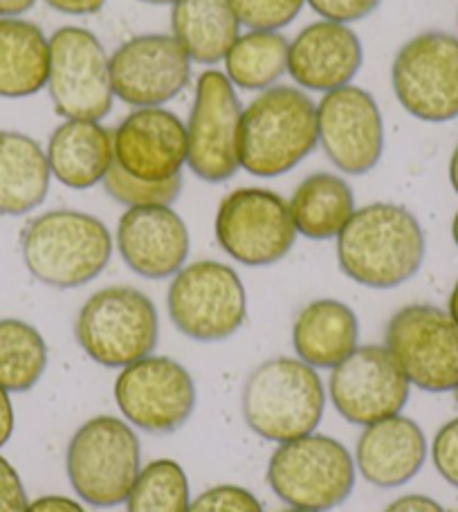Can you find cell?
<instances>
[{
	"instance_id": "6da1fadb",
	"label": "cell",
	"mask_w": 458,
	"mask_h": 512,
	"mask_svg": "<svg viewBox=\"0 0 458 512\" xmlns=\"http://www.w3.org/2000/svg\"><path fill=\"white\" fill-rule=\"evenodd\" d=\"M427 252L425 232L407 207L373 203L355 209L337 236V261L364 288L391 290L414 279Z\"/></svg>"
},
{
	"instance_id": "7a4b0ae2",
	"label": "cell",
	"mask_w": 458,
	"mask_h": 512,
	"mask_svg": "<svg viewBox=\"0 0 458 512\" xmlns=\"http://www.w3.org/2000/svg\"><path fill=\"white\" fill-rule=\"evenodd\" d=\"M27 272L43 286L81 288L106 270L113 236L97 216L77 209H52L32 218L21 234Z\"/></svg>"
},
{
	"instance_id": "3957f363",
	"label": "cell",
	"mask_w": 458,
	"mask_h": 512,
	"mask_svg": "<svg viewBox=\"0 0 458 512\" xmlns=\"http://www.w3.org/2000/svg\"><path fill=\"white\" fill-rule=\"evenodd\" d=\"M317 142V104L304 90L272 86L243 108L238 160L256 178L292 171L315 151Z\"/></svg>"
},
{
	"instance_id": "277c9868",
	"label": "cell",
	"mask_w": 458,
	"mask_h": 512,
	"mask_svg": "<svg viewBox=\"0 0 458 512\" xmlns=\"http://www.w3.org/2000/svg\"><path fill=\"white\" fill-rule=\"evenodd\" d=\"M324 407L322 378L299 358L265 360L247 376L241 396L247 427L277 445L313 434Z\"/></svg>"
},
{
	"instance_id": "5b68a950",
	"label": "cell",
	"mask_w": 458,
	"mask_h": 512,
	"mask_svg": "<svg viewBox=\"0 0 458 512\" xmlns=\"http://www.w3.org/2000/svg\"><path fill=\"white\" fill-rule=\"evenodd\" d=\"M75 340L93 362L124 369L153 355L160 342L158 308L137 288H102L81 306Z\"/></svg>"
},
{
	"instance_id": "8992f818",
	"label": "cell",
	"mask_w": 458,
	"mask_h": 512,
	"mask_svg": "<svg viewBox=\"0 0 458 512\" xmlns=\"http://www.w3.org/2000/svg\"><path fill=\"white\" fill-rule=\"evenodd\" d=\"M142 470V447L135 429L115 416L86 420L70 438L66 472L72 490L95 508L126 504Z\"/></svg>"
},
{
	"instance_id": "52a82bcc",
	"label": "cell",
	"mask_w": 458,
	"mask_h": 512,
	"mask_svg": "<svg viewBox=\"0 0 458 512\" xmlns=\"http://www.w3.org/2000/svg\"><path fill=\"white\" fill-rule=\"evenodd\" d=\"M268 483L290 508L328 512L351 497L355 459L337 438L313 432L272 452Z\"/></svg>"
},
{
	"instance_id": "ba28073f",
	"label": "cell",
	"mask_w": 458,
	"mask_h": 512,
	"mask_svg": "<svg viewBox=\"0 0 458 512\" xmlns=\"http://www.w3.org/2000/svg\"><path fill=\"white\" fill-rule=\"evenodd\" d=\"M167 308L173 326L194 342H223L241 331L247 295L234 268L221 261H196L171 279Z\"/></svg>"
},
{
	"instance_id": "9c48e42d",
	"label": "cell",
	"mask_w": 458,
	"mask_h": 512,
	"mask_svg": "<svg viewBox=\"0 0 458 512\" xmlns=\"http://www.w3.org/2000/svg\"><path fill=\"white\" fill-rule=\"evenodd\" d=\"M216 241L247 268H268L283 261L297 241L288 200L277 191L241 187L227 194L216 212Z\"/></svg>"
},
{
	"instance_id": "30bf717a",
	"label": "cell",
	"mask_w": 458,
	"mask_h": 512,
	"mask_svg": "<svg viewBox=\"0 0 458 512\" xmlns=\"http://www.w3.org/2000/svg\"><path fill=\"white\" fill-rule=\"evenodd\" d=\"M384 346L411 387L445 393L458 387V324L432 304H411L389 319Z\"/></svg>"
},
{
	"instance_id": "8fae6325",
	"label": "cell",
	"mask_w": 458,
	"mask_h": 512,
	"mask_svg": "<svg viewBox=\"0 0 458 512\" xmlns=\"http://www.w3.org/2000/svg\"><path fill=\"white\" fill-rule=\"evenodd\" d=\"M63 120L99 122L113 108L108 54L84 27L66 25L50 36V70L45 84Z\"/></svg>"
},
{
	"instance_id": "7c38bea8",
	"label": "cell",
	"mask_w": 458,
	"mask_h": 512,
	"mask_svg": "<svg viewBox=\"0 0 458 512\" xmlns=\"http://www.w3.org/2000/svg\"><path fill=\"white\" fill-rule=\"evenodd\" d=\"M391 86L400 106L420 122L445 124L458 117V39L423 32L398 50Z\"/></svg>"
},
{
	"instance_id": "4fadbf2b",
	"label": "cell",
	"mask_w": 458,
	"mask_h": 512,
	"mask_svg": "<svg viewBox=\"0 0 458 512\" xmlns=\"http://www.w3.org/2000/svg\"><path fill=\"white\" fill-rule=\"evenodd\" d=\"M115 402L128 425L146 434H173L194 416L196 382L180 362L149 355L119 371Z\"/></svg>"
},
{
	"instance_id": "5bb4252c",
	"label": "cell",
	"mask_w": 458,
	"mask_h": 512,
	"mask_svg": "<svg viewBox=\"0 0 458 512\" xmlns=\"http://www.w3.org/2000/svg\"><path fill=\"white\" fill-rule=\"evenodd\" d=\"M243 106L234 84L218 70H205L196 81V102L189 113L187 164L194 176L218 185L241 169L238 131Z\"/></svg>"
},
{
	"instance_id": "9a60e30c",
	"label": "cell",
	"mask_w": 458,
	"mask_h": 512,
	"mask_svg": "<svg viewBox=\"0 0 458 512\" xmlns=\"http://www.w3.org/2000/svg\"><path fill=\"white\" fill-rule=\"evenodd\" d=\"M411 384L387 346H357L331 369L328 393L344 420L369 427L398 416L409 400Z\"/></svg>"
},
{
	"instance_id": "2e32d148",
	"label": "cell",
	"mask_w": 458,
	"mask_h": 512,
	"mask_svg": "<svg viewBox=\"0 0 458 512\" xmlns=\"http://www.w3.org/2000/svg\"><path fill=\"white\" fill-rule=\"evenodd\" d=\"M113 95L135 108H160L191 79V59L169 34H142L111 54Z\"/></svg>"
},
{
	"instance_id": "e0dca14e",
	"label": "cell",
	"mask_w": 458,
	"mask_h": 512,
	"mask_svg": "<svg viewBox=\"0 0 458 512\" xmlns=\"http://www.w3.org/2000/svg\"><path fill=\"white\" fill-rule=\"evenodd\" d=\"M319 144L346 176H366L384 151L382 113L371 93L357 86L337 88L317 104Z\"/></svg>"
},
{
	"instance_id": "ac0fdd59",
	"label": "cell",
	"mask_w": 458,
	"mask_h": 512,
	"mask_svg": "<svg viewBox=\"0 0 458 512\" xmlns=\"http://www.w3.org/2000/svg\"><path fill=\"white\" fill-rule=\"evenodd\" d=\"M115 162L126 173L164 182L182 176L187 164V128L167 108H137L113 133Z\"/></svg>"
},
{
	"instance_id": "d6986e66",
	"label": "cell",
	"mask_w": 458,
	"mask_h": 512,
	"mask_svg": "<svg viewBox=\"0 0 458 512\" xmlns=\"http://www.w3.org/2000/svg\"><path fill=\"white\" fill-rule=\"evenodd\" d=\"M189 230L171 207H131L117 223L122 261L144 279H169L185 268Z\"/></svg>"
},
{
	"instance_id": "ffe728a7",
	"label": "cell",
	"mask_w": 458,
	"mask_h": 512,
	"mask_svg": "<svg viewBox=\"0 0 458 512\" xmlns=\"http://www.w3.org/2000/svg\"><path fill=\"white\" fill-rule=\"evenodd\" d=\"M364 52L348 25L317 21L301 30L288 48V72L295 84L313 93H333L351 86L362 68Z\"/></svg>"
},
{
	"instance_id": "44dd1931",
	"label": "cell",
	"mask_w": 458,
	"mask_h": 512,
	"mask_svg": "<svg viewBox=\"0 0 458 512\" xmlns=\"http://www.w3.org/2000/svg\"><path fill=\"white\" fill-rule=\"evenodd\" d=\"M427 459L423 429L407 416H391L364 427L355 450V468L371 486L391 490L409 483Z\"/></svg>"
},
{
	"instance_id": "7402d4cb",
	"label": "cell",
	"mask_w": 458,
	"mask_h": 512,
	"mask_svg": "<svg viewBox=\"0 0 458 512\" xmlns=\"http://www.w3.org/2000/svg\"><path fill=\"white\" fill-rule=\"evenodd\" d=\"M48 164L52 176L70 189H90L106 178L115 162L113 133L99 122L66 120L50 135Z\"/></svg>"
},
{
	"instance_id": "603a6c76",
	"label": "cell",
	"mask_w": 458,
	"mask_h": 512,
	"mask_svg": "<svg viewBox=\"0 0 458 512\" xmlns=\"http://www.w3.org/2000/svg\"><path fill=\"white\" fill-rule=\"evenodd\" d=\"M360 322L337 299H315L299 310L292 326V346L313 369H335L357 349Z\"/></svg>"
},
{
	"instance_id": "cb8c5ba5",
	"label": "cell",
	"mask_w": 458,
	"mask_h": 512,
	"mask_svg": "<svg viewBox=\"0 0 458 512\" xmlns=\"http://www.w3.org/2000/svg\"><path fill=\"white\" fill-rule=\"evenodd\" d=\"M50 164L41 144L18 131H0V216H25L50 191Z\"/></svg>"
},
{
	"instance_id": "d4e9b609",
	"label": "cell",
	"mask_w": 458,
	"mask_h": 512,
	"mask_svg": "<svg viewBox=\"0 0 458 512\" xmlns=\"http://www.w3.org/2000/svg\"><path fill=\"white\" fill-rule=\"evenodd\" d=\"M50 39L18 16L0 18V97L36 95L48 84Z\"/></svg>"
},
{
	"instance_id": "484cf974",
	"label": "cell",
	"mask_w": 458,
	"mask_h": 512,
	"mask_svg": "<svg viewBox=\"0 0 458 512\" xmlns=\"http://www.w3.org/2000/svg\"><path fill=\"white\" fill-rule=\"evenodd\" d=\"M238 27L229 0H178L171 9L173 39L200 66L225 61L238 39Z\"/></svg>"
},
{
	"instance_id": "4316f807",
	"label": "cell",
	"mask_w": 458,
	"mask_h": 512,
	"mask_svg": "<svg viewBox=\"0 0 458 512\" xmlns=\"http://www.w3.org/2000/svg\"><path fill=\"white\" fill-rule=\"evenodd\" d=\"M297 234L310 241H331L355 214V196L351 185L337 173H310L297 185L288 200Z\"/></svg>"
},
{
	"instance_id": "83f0119b",
	"label": "cell",
	"mask_w": 458,
	"mask_h": 512,
	"mask_svg": "<svg viewBox=\"0 0 458 512\" xmlns=\"http://www.w3.org/2000/svg\"><path fill=\"white\" fill-rule=\"evenodd\" d=\"M290 43L279 32L250 30L238 34L225 57L227 79L252 93H263L288 72Z\"/></svg>"
},
{
	"instance_id": "f1b7e54d",
	"label": "cell",
	"mask_w": 458,
	"mask_h": 512,
	"mask_svg": "<svg viewBox=\"0 0 458 512\" xmlns=\"http://www.w3.org/2000/svg\"><path fill=\"white\" fill-rule=\"evenodd\" d=\"M48 369V344L23 319H0V387L9 393L34 389Z\"/></svg>"
},
{
	"instance_id": "f546056e",
	"label": "cell",
	"mask_w": 458,
	"mask_h": 512,
	"mask_svg": "<svg viewBox=\"0 0 458 512\" xmlns=\"http://www.w3.org/2000/svg\"><path fill=\"white\" fill-rule=\"evenodd\" d=\"M189 479L182 465L158 459L144 465L126 499V512H187Z\"/></svg>"
},
{
	"instance_id": "4dcf8cb0",
	"label": "cell",
	"mask_w": 458,
	"mask_h": 512,
	"mask_svg": "<svg viewBox=\"0 0 458 512\" xmlns=\"http://www.w3.org/2000/svg\"><path fill=\"white\" fill-rule=\"evenodd\" d=\"M106 194L111 196L115 203L131 207H171L180 198L182 191V176L164 180V182H149L140 180L126 173L117 162L108 169L106 178L102 180Z\"/></svg>"
},
{
	"instance_id": "1f68e13d",
	"label": "cell",
	"mask_w": 458,
	"mask_h": 512,
	"mask_svg": "<svg viewBox=\"0 0 458 512\" xmlns=\"http://www.w3.org/2000/svg\"><path fill=\"white\" fill-rule=\"evenodd\" d=\"M229 5L247 30L279 32L295 21L306 0H229Z\"/></svg>"
},
{
	"instance_id": "d6a6232c",
	"label": "cell",
	"mask_w": 458,
	"mask_h": 512,
	"mask_svg": "<svg viewBox=\"0 0 458 512\" xmlns=\"http://www.w3.org/2000/svg\"><path fill=\"white\" fill-rule=\"evenodd\" d=\"M187 512H263L261 501L241 486H214L191 501Z\"/></svg>"
},
{
	"instance_id": "836d02e7",
	"label": "cell",
	"mask_w": 458,
	"mask_h": 512,
	"mask_svg": "<svg viewBox=\"0 0 458 512\" xmlns=\"http://www.w3.org/2000/svg\"><path fill=\"white\" fill-rule=\"evenodd\" d=\"M432 461L441 477L458 488V418L438 429L432 443Z\"/></svg>"
},
{
	"instance_id": "e575fe53",
	"label": "cell",
	"mask_w": 458,
	"mask_h": 512,
	"mask_svg": "<svg viewBox=\"0 0 458 512\" xmlns=\"http://www.w3.org/2000/svg\"><path fill=\"white\" fill-rule=\"evenodd\" d=\"M306 3L319 16H324V21L348 25L371 16L380 7L382 0H306Z\"/></svg>"
},
{
	"instance_id": "d590c367",
	"label": "cell",
	"mask_w": 458,
	"mask_h": 512,
	"mask_svg": "<svg viewBox=\"0 0 458 512\" xmlns=\"http://www.w3.org/2000/svg\"><path fill=\"white\" fill-rule=\"evenodd\" d=\"M27 495L14 465L0 456V512H27Z\"/></svg>"
},
{
	"instance_id": "8d00e7d4",
	"label": "cell",
	"mask_w": 458,
	"mask_h": 512,
	"mask_svg": "<svg viewBox=\"0 0 458 512\" xmlns=\"http://www.w3.org/2000/svg\"><path fill=\"white\" fill-rule=\"evenodd\" d=\"M384 512H445L436 499L425 495H405L384 508Z\"/></svg>"
},
{
	"instance_id": "74e56055",
	"label": "cell",
	"mask_w": 458,
	"mask_h": 512,
	"mask_svg": "<svg viewBox=\"0 0 458 512\" xmlns=\"http://www.w3.org/2000/svg\"><path fill=\"white\" fill-rule=\"evenodd\" d=\"M27 512H86V508L75 499L61 497V495H48L32 501L27 506Z\"/></svg>"
},
{
	"instance_id": "f35d334b",
	"label": "cell",
	"mask_w": 458,
	"mask_h": 512,
	"mask_svg": "<svg viewBox=\"0 0 458 512\" xmlns=\"http://www.w3.org/2000/svg\"><path fill=\"white\" fill-rule=\"evenodd\" d=\"M45 3L61 14L88 16V14H97L108 0H45Z\"/></svg>"
},
{
	"instance_id": "ab89813d",
	"label": "cell",
	"mask_w": 458,
	"mask_h": 512,
	"mask_svg": "<svg viewBox=\"0 0 458 512\" xmlns=\"http://www.w3.org/2000/svg\"><path fill=\"white\" fill-rule=\"evenodd\" d=\"M14 434V407L9 400V391L0 387V447L7 445Z\"/></svg>"
},
{
	"instance_id": "60d3db41",
	"label": "cell",
	"mask_w": 458,
	"mask_h": 512,
	"mask_svg": "<svg viewBox=\"0 0 458 512\" xmlns=\"http://www.w3.org/2000/svg\"><path fill=\"white\" fill-rule=\"evenodd\" d=\"M36 5V0H0V16H21Z\"/></svg>"
},
{
	"instance_id": "b9f144b4",
	"label": "cell",
	"mask_w": 458,
	"mask_h": 512,
	"mask_svg": "<svg viewBox=\"0 0 458 512\" xmlns=\"http://www.w3.org/2000/svg\"><path fill=\"white\" fill-rule=\"evenodd\" d=\"M450 182H452V187L458 194V144L454 146L452 158H450Z\"/></svg>"
},
{
	"instance_id": "7bdbcfd3",
	"label": "cell",
	"mask_w": 458,
	"mask_h": 512,
	"mask_svg": "<svg viewBox=\"0 0 458 512\" xmlns=\"http://www.w3.org/2000/svg\"><path fill=\"white\" fill-rule=\"evenodd\" d=\"M450 315L454 317V322L458 324V279H456V283H454V288H452V295H450Z\"/></svg>"
},
{
	"instance_id": "ee69618b",
	"label": "cell",
	"mask_w": 458,
	"mask_h": 512,
	"mask_svg": "<svg viewBox=\"0 0 458 512\" xmlns=\"http://www.w3.org/2000/svg\"><path fill=\"white\" fill-rule=\"evenodd\" d=\"M452 239H454V243H456V248H458V212H456V216H454V221H452Z\"/></svg>"
},
{
	"instance_id": "f6af8a7d",
	"label": "cell",
	"mask_w": 458,
	"mask_h": 512,
	"mask_svg": "<svg viewBox=\"0 0 458 512\" xmlns=\"http://www.w3.org/2000/svg\"><path fill=\"white\" fill-rule=\"evenodd\" d=\"M142 3H151V5H173L178 0H142Z\"/></svg>"
},
{
	"instance_id": "bcb514c9",
	"label": "cell",
	"mask_w": 458,
	"mask_h": 512,
	"mask_svg": "<svg viewBox=\"0 0 458 512\" xmlns=\"http://www.w3.org/2000/svg\"><path fill=\"white\" fill-rule=\"evenodd\" d=\"M283 512H310V510H301V508H288V510H283Z\"/></svg>"
},
{
	"instance_id": "7dc6e473",
	"label": "cell",
	"mask_w": 458,
	"mask_h": 512,
	"mask_svg": "<svg viewBox=\"0 0 458 512\" xmlns=\"http://www.w3.org/2000/svg\"><path fill=\"white\" fill-rule=\"evenodd\" d=\"M454 398H456V405H458V387L454 389Z\"/></svg>"
}]
</instances>
